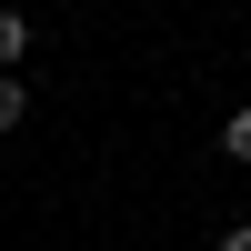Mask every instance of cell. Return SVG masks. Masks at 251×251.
<instances>
[{
    "label": "cell",
    "instance_id": "obj_1",
    "mask_svg": "<svg viewBox=\"0 0 251 251\" xmlns=\"http://www.w3.org/2000/svg\"><path fill=\"white\" fill-rule=\"evenodd\" d=\"M20 60H30V20L0 10V71H20Z\"/></svg>",
    "mask_w": 251,
    "mask_h": 251
},
{
    "label": "cell",
    "instance_id": "obj_4",
    "mask_svg": "<svg viewBox=\"0 0 251 251\" xmlns=\"http://www.w3.org/2000/svg\"><path fill=\"white\" fill-rule=\"evenodd\" d=\"M221 251H251V221H241V231H221Z\"/></svg>",
    "mask_w": 251,
    "mask_h": 251
},
{
    "label": "cell",
    "instance_id": "obj_3",
    "mask_svg": "<svg viewBox=\"0 0 251 251\" xmlns=\"http://www.w3.org/2000/svg\"><path fill=\"white\" fill-rule=\"evenodd\" d=\"M221 151H231V161H251V100H241L231 121H221Z\"/></svg>",
    "mask_w": 251,
    "mask_h": 251
},
{
    "label": "cell",
    "instance_id": "obj_2",
    "mask_svg": "<svg viewBox=\"0 0 251 251\" xmlns=\"http://www.w3.org/2000/svg\"><path fill=\"white\" fill-rule=\"evenodd\" d=\"M20 121H30V91H20L10 71H0V131H20Z\"/></svg>",
    "mask_w": 251,
    "mask_h": 251
}]
</instances>
